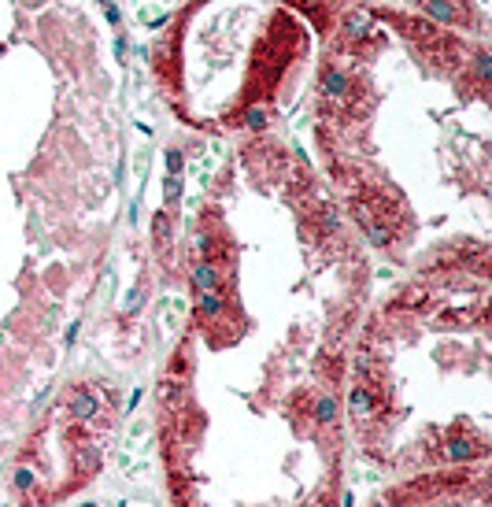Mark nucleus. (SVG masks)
<instances>
[{"instance_id": "nucleus-1", "label": "nucleus", "mask_w": 492, "mask_h": 507, "mask_svg": "<svg viewBox=\"0 0 492 507\" xmlns=\"http://www.w3.org/2000/svg\"><path fill=\"white\" fill-rule=\"evenodd\" d=\"M74 463H78V470L93 474V470L100 466V448H93V444H82V448H78V455H74Z\"/></svg>"}, {"instance_id": "nucleus-2", "label": "nucleus", "mask_w": 492, "mask_h": 507, "mask_svg": "<svg viewBox=\"0 0 492 507\" xmlns=\"http://www.w3.org/2000/svg\"><path fill=\"white\" fill-rule=\"evenodd\" d=\"M193 285L200 289V293H207V289H215V285H219V274H215V267H211V263H200V267L193 270Z\"/></svg>"}, {"instance_id": "nucleus-3", "label": "nucleus", "mask_w": 492, "mask_h": 507, "mask_svg": "<svg viewBox=\"0 0 492 507\" xmlns=\"http://www.w3.org/2000/svg\"><path fill=\"white\" fill-rule=\"evenodd\" d=\"M71 411H74V418H93V415H97V400H93L89 392H74Z\"/></svg>"}, {"instance_id": "nucleus-4", "label": "nucleus", "mask_w": 492, "mask_h": 507, "mask_svg": "<svg viewBox=\"0 0 492 507\" xmlns=\"http://www.w3.org/2000/svg\"><path fill=\"white\" fill-rule=\"evenodd\" d=\"M448 455L451 459H470V455H474V444H470L466 437H451L448 440Z\"/></svg>"}, {"instance_id": "nucleus-5", "label": "nucleus", "mask_w": 492, "mask_h": 507, "mask_svg": "<svg viewBox=\"0 0 492 507\" xmlns=\"http://www.w3.org/2000/svg\"><path fill=\"white\" fill-rule=\"evenodd\" d=\"M374 407V396L366 389H352V411L355 415H366V411Z\"/></svg>"}, {"instance_id": "nucleus-6", "label": "nucleus", "mask_w": 492, "mask_h": 507, "mask_svg": "<svg viewBox=\"0 0 492 507\" xmlns=\"http://www.w3.org/2000/svg\"><path fill=\"white\" fill-rule=\"evenodd\" d=\"M159 318H163L167 330H174V326L182 322V300H170V307L163 304V315H159Z\"/></svg>"}, {"instance_id": "nucleus-7", "label": "nucleus", "mask_w": 492, "mask_h": 507, "mask_svg": "<svg viewBox=\"0 0 492 507\" xmlns=\"http://www.w3.org/2000/svg\"><path fill=\"white\" fill-rule=\"evenodd\" d=\"M178 196H182V174H167V182H163V200L174 204Z\"/></svg>"}, {"instance_id": "nucleus-8", "label": "nucleus", "mask_w": 492, "mask_h": 507, "mask_svg": "<svg viewBox=\"0 0 492 507\" xmlns=\"http://www.w3.org/2000/svg\"><path fill=\"white\" fill-rule=\"evenodd\" d=\"M200 311H204V315H219V311H222V296L215 293V289H207V293L200 296Z\"/></svg>"}, {"instance_id": "nucleus-9", "label": "nucleus", "mask_w": 492, "mask_h": 507, "mask_svg": "<svg viewBox=\"0 0 492 507\" xmlns=\"http://www.w3.org/2000/svg\"><path fill=\"white\" fill-rule=\"evenodd\" d=\"M315 415H318V422H333V418H337V403L322 396V400L315 403Z\"/></svg>"}, {"instance_id": "nucleus-10", "label": "nucleus", "mask_w": 492, "mask_h": 507, "mask_svg": "<svg viewBox=\"0 0 492 507\" xmlns=\"http://www.w3.org/2000/svg\"><path fill=\"white\" fill-rule=\"evenodd\" d=\"M429 15L444 19V23H451V19H455V12L448 8V0H429Z\"/></svg>"}, {"instance_id": "nucleus-11", "label": "nucleus", "mask_w": 492, "mask_h": 507, "mask_svg": "<svg viewBox=\"0 0 492 507\" xmlns=\"http://www.w3.org/2000/svg\"><path fill=\"white\" fill-rule=\"evenodd\" d=\"M344 86H348L344 74H326V93H329V97H340V93H344Z\"/></svg>"}, {"instance_id": "nucleus-12", "label": "nucleus", "mask_w": 492, "mask_h": 507, "mask_svg": "<svg viewBox=\"0 0 492 507\" xmlns=\"http://www.w3.org/2000/svg\"><path fill=\"white\" fill-rule=\"evenodd\" d=\"M363 226H366V233H370V241H374V245H389V233H385L381 226H374V222L366 219V215H363Z\"/></svg>"}, {"instance_id": "nucleus-13", "label": "nucleus", "mask_w": 492, "mask_h": 507, "mask_svg": "<svg viewBox=\"0 0 492 507\" xmlns=\"http://www.w3.org/2000/svg\"><path fill=\"white\" fill-rule=\"evenodd\" d=\"M244 123H248L252 130H259L263 123H267V115H263V108H248V111H244Z\"/></svg>"}, {"instance_id": "nucleus-14", "label": "nucleus", "mask_w": 492, "mask_h": 507, "mask_svg": "<svg viewBox=\"0 0 492 507\" xmlns=\"http://www.w3.org/2000/svg\"><path fill=\"white\" fill-rule=\"evenodd\" d=\"M167 171L170 174H182V152H174V148L167 152Z\"/></svg>"}, {"instance_id": "nucleus-15", "label": "nucleus", "mask_w": 492, "mask_h": 507, "mask_svg": "<svg viewBox=\"0 0 492 507\" xmlns=\"http://www.w3.org/2000/svg\"><path fill=\"white\" fill-rule=\"evenodd\" d=\"M15 485H19V489H30V485H34V474H30V470H15Z\"/></svg>"}, {"instance_id": "nucleus-16", "label": "nucleus", "mask_w": 492, "mask_h": 507, "mask_svg": "<svg viewBox=\"0 0 492 507\" xmlns=\"http://www.w3.org/2000/svg\"><path fill=\"white\" fill-rule=\"evenodd\" d=\"M141 300H145V296H141V289H134V293L126 296V304H122V311H134V307H141Z\"/></svg>"}, {"instance_id": "nucleus-17", "label": "nucleus", "mask_w": 492, "mask_h": 507, "mask_svg": "<svg viewBox=\"0 0 492 507\" xmlns=\"http://www.w3.org/2000/svg\"><path fill=\"white\" fill-rule=\"evenodd\" d=\"M477 74H481V78L492 74V60H488V56H477Z\"/></svg>"}, {"instance_id": "nucleus-18", "label": "nucleus", "mask_w": 492, "mask_h": 507, "mask_svg": "<svg viewBox=\"0 0 492 507\" xmlns=\"http://www.w3.org/2000/svg\"><path fill=\"white\" fill-rule=\"evenodd\" d=\"M159 396H163V400H174V396H178V385H163V389H159Z\"/></svg>"}, {"instance_id": "nucleus-19", "label": "nucleus", "mask_w": 492, "mask_h": 507, "mask_svg": "<svg viewBox=\"0 0 492 507\" xmlns=\"http://www.w3.org/2000/svg\"><path fill=\"white\" fill-rule=\"evenodd\" d=\"M141 396H145V392H141V389H134V392H130V411H134L137 403H141Z\"/></svg>"}]
</instances>
